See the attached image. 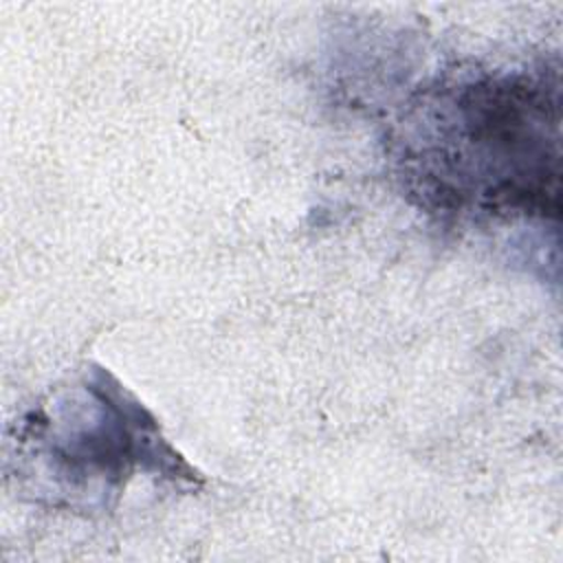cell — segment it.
<instances>
[{
	"mask_svg": "<svg viewBox=\"0 0 563 563\" xmlns=\"http://www.w3.org/2000/svg\"><path fill=\"white\" fill-rule=\"evenodd\" d=\"M407 161L444 209L499 216L559 213V79L506 75L442 97Z\"/></svg>",
	"mask_w": 563,
	"mask_h": 563,
	"instance_id": "cell-1",
	"label": "cell"
}]
</instances>
